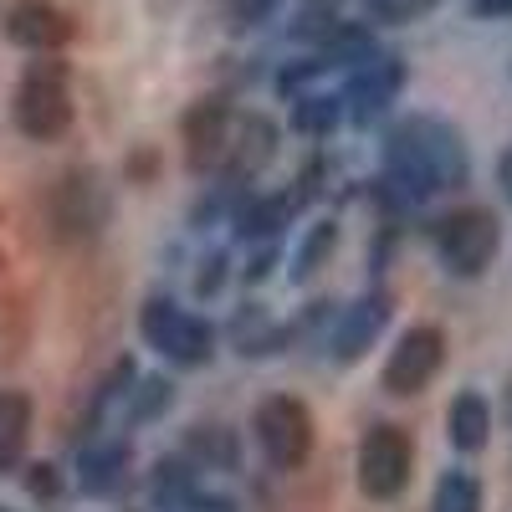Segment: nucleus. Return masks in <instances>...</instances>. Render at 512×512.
Wrapping results in <instances>:
<instances>
[{
	"label": "nucleus",
	"mask_w": 512,
	"mask_h": 512,
	"mask_svg": "<svg viewBox=\"0 0 512 512\" xmlns=\"http://www.w3.org/2000/svg\"><path fill=\"white\" fill-rule=\"evenodd\" d=\"M384 159H390V180L405 195H436V190H461L466 175H472V159H466V144L451 123L441 118H405L390 128V144H384Z\"/></svg>",
	"instance_id": "1"
},
{
	"label": "nucleus",
	"mask_w": 512,
	"mask_h": 512,
	"mask_svg": "<svg viewBox=\"0 0 512 512\" xmlns=\"http://www.w3.org/2000/svg\"><path fill=\"white\" fill-rule=\"evenodd\" d=\"M16 128L26 139L47 144L72 128V93H67V67L62 62H31L21 88H16Z\"/></svg>",
	"instance_id": "2"
},
{
	"label": "nucleus",
	"mask_w": 512,
	"mask_h": 512,
	"mask_svg": "<svg viewBox=\"0 0 512 512\" xmlns=\"http://www.w3.org/2000/svg\"><path fill=\"white\" fill-rule=\"evenodd\" d=\"M139 328L149 338V349H159L164 359H175L185 369L210 364V354H216V328H210L205 318H195V313H185V308H175L169 297H154V303L144 308V318H139Z\"/></svg>",
	"instance_id": "3"
},
{
	"label": "nucleus",
	"mask_w": 512,
	"mask_h": 512,
	"mask_svg": "<svg viewBox=\"0 0 512 512\" xmlns=\"http://www.w3.org/2000/svg\"><path fill=\"white\" fill-rule=\"evenodd\" d=\"M256 441H262L267 461L282 466V472H292V466H303L308 451H313V415L303 400H267L262 410H256Z\"/></svg>",
	"instance_id": "4"
},
{
	"label": "nucleus",
	"mask_w": 512,
	"mask_h": 512,
	"mask_svg": "<svg viewBox=\"0 0 512 512\" xmlns=\"http://www.w3.org/2000/svg\"><path fill=\"white\" fill-rule=\"evenodd\" d=\"M410 482V436L400 425H374L359 446V487L379 502L400 497Z\"/></svg>",
	"instance_id": "5"
},
{
	"label": "nucleus",
	"mask_w": 512,
	"mask_h": 512,
	"mask_svg": "<svg viewBox=\"0 0 512 512\" xmlns=\"http://www.w3.org/2000/svg\"><path fill=\"white\" fill-rule=\"evenodd\" d=\"M108 221V185L93 175V169H72V175L52 190V226L67 241L98 236Z\"/></svg>",
	"instance_id": "6"
},
{
	"label": "nucleus",
	"mask_w": 512,
	"mask_h": 512,
	"mask_svg": "<svg viewBox=\"0 0 512 512\" xmlns=\"http://www.w3.org/2000/svg\"><path fill=\"white\" fill-rule=\"evenodd\" d=\"M441 359H446L441 328H410V333H400V344L390 349V364H384V390H390V395H420L425 384L436 379Z\"/></svg>",
	"instance_id": "7"
},
{
	"label": "nucleus",
	"mask_w": 512,
	"mask_h": 512,
	"mask_svg": "<svg viewBox=\"0 0 512 512\" xmlns=\"http://www.w3.org/2000/svg\"><path fill=\"white\" fill-rule=\"evenodd\" d=\"M441 262L446 272L456 277H477L487 262H492V251H497V221L487 216V210H461V216L441 221Z\"/></svg>",
	"instance_id": "8"
},
{
	"label": "nucleus",
	"mask_w": 512,
	"mask_h": 512,
	"mask_svg": "<svg viewBox=\"0 0 512 512\" xmlns=\"http://www.w3.org/2000/svg\"><path fill=\"white\" fill-rule=\"evenodd\" d=\"M231 128H236V113L221 98H200L185 113V154H190V164L195 169H221L226 149H231Z\"/></svg>",
	"instance_id": "9"
},
{
	"label": "nucleus",
	"mask_w": 512,
	"mask_h": 512,
	"mask_svg": "<svg viewBox=\"0 0 512 512\" xmlns=\"http://www.w3.org/2000/svg\"><path fill=\"white\" fill-rule=\"evenodd\" d=\"M400 82H405L400 57H379V52H374L364 67H354V82H349V93H344L349 118H354V123H374V118H384V108H390L395 93H400Z\"/></svg>",
	"instance_id": "10"
},
{
	"label": "nucleus",
	"mask_w": 512,
	"mask_h": 512,
	"mask_svg": "<svg viewBox=\"0 0 512 512\" xmlns=\"http://www.w3.org/2000/svg\"><path fill=\"white\" fill-rule=\"evenodd\" d=\"M72 16L67 11H57L52 0H21V6L6 16V36L16 41V47H26V52H57V47H67L72 41Z\"/></svg>",
	"instance_id": "11"
},
{
	"label": "nucleus",
	"mask_w": 512,
	"mask_h": 512,
	"mask_svg": "<svg viewBox=\"0 0 512 512\" xmlns=\"http://www.w3.org/2000/svg\"><path fill=\"white\" fill-rule=\"evenodd\" d=\"M272 154H277V123L262 118V113H246L231 128V149H226V164L221 169H226L231 180H256Z\"/></svg>",
	"instance_id": "12"
},
{
	"label": "nucleus",
	"mask_w": 512,
	"mask_h": 512,
	"mask_svg": "<svg viewBox=\"0 0 512 512\" xmlns=\"http://www.w3.org/2000/svg\"><path fill=\"white\" fill-rule=\"evenodd\" d=\"M384 318H390V303H384V297H364V303H354V308L344 313V323H338V333H333V354L344 359V364H354V359L374 344V338H379Z\"/></svg>",
	"instance_id": "13"
},
{
	"label": "nucleus",
	"mask_w": 512,
	"mask_h": 512,
	"mask_svg": "<svg viewBox=\"0 0 512 512\" xmlns=\"http://www.w3.org/2000/svg\"><path fill=\"white\" fill-rule=\"evenodd\" d=\"M446 436H451V446L466 451V456L487 446V436H492V410H487V400H482L477 390L456 395V405H451V415H446Z\"/></svg>",
	"instance_id": "14"
},
{
	"label": "nucleus",
	"mask_w": 512,
	"mask_h": 512,
	"mask_svg": "<svg viewBox=\"0 0 512 512\" xmlns=\"http://www.w3.org/2000/svg\"><path fill=\"white\" fill-rule=\"evenodd\" d=\"M31 436V400L21 390H0V472L21 461Z\"/></svg>",
	"instance_id": "15"
},
{
	"label": "nucleus",
	"mask_w": 512,
	"mask_h": 512,
	"mask_svg": "<svg viewBox=\"0 0 512 512\" xmlns=\"http://www.w3.org/2000/svg\"><path fill=\"white\" fill-rule=\"evenodd\" d=\"M123 466H128V446H93V451H82L77 482H82V492L103 497V492H113L123 482Z\"/></svg>",
	"instance_id": "16"
},
{
	"label": "nucleus",
	"mask_w": 512,
	"mask_h": 512,
	"mask_svg": "<svg viewBox=\"0 0 512 512\" xmlns=\"http://www.w3.org/2000/svg\"><path fill=\"white\" fill-rule=\"evenodd\" d=\"M436 512H482V482L472 472H446L436 487Z\"/></svg>",
	"instance_id": "17"
},
{
	"label": "nucleus",
	"mask_w": 512,
	"mask_h": 512,
	"mask_svg": "<svg viewBox=\"0 0 512 512\" xmlns=\"http://www.w3.org/2000/svg\"><path fill=\"white\" fill-rule=\"evenodd\" d=\"M333 62H349V67H364L369 57H374V36H369V26H338L333 36H328V47H323Z\"/></svg>",
	"instance_id": "18"
},
{
	"label": "nucleus",
	"mask_w": 512,
	"mask_h": 512,
	"mask_svg": "<svg viewBox=\"0 0 512 512\" xmlns=\"http://www.w3.org/2000/svg\"><path fill=\"white\" fill-rule=\"evenodd\" d=\"M292 123L303 128V134H328V128L338 123V98H323V93L297 98V108H292Z\"/></svg>",
	"instance_id": "19"
},
{
	"label": "nucleus",
	"mask_w": 512,
	"mask_h": 512,
	"mask_svg": "<svg viewBox=\"0 0 512 512\" xmlns=\"http://www.w3.org/2000/svg\"><path fill=\"white\" fill-rule=\"evenodd\" d=\"M333 241H338V231H333V226H313V236L303 241V251H297L292 277H297V282H308V277L323 267V256H333Z\"/></svg>",
	"instance_id": "20"
},
{
	"label": "nucleus",
	"mask_w": 512,
	"mask_h": 512,
	"mask_svg": "<svg viewBox=\"0 0 512 512\" xmlns=\"http://www.w3.org/2000/svg\"><path fill=\"white\" fill-rule=\"evenodd\" d=\"M364 6H369V16L390 21V26H410V21H420V16H431L441 0H364Z\"/></svg>",
	"instance_id": "21"
},
{
	"label": "nucleus",
	"mask_w": 512,
	"mask_h": 512,
	"mask_svg": "<svg viewBox=\"0 0 512 512\" xmlns=\"http://www.w3.org/2000/svg\"><path fill=\"white\" fill-rule=\"evenodd\" d=\"M169 400H175V395H169L164 379H144L139 395H134V405H128V415H134V420H154L159 410H169Z\"/></svg>",
	"instance_id": "22"
},
{
	"label": "nucleus",
	"mask_w": 512,
	"mask_h": 512,
	"mask_svg": "<svg viewBox=\"0 0 512 512\" xmlns=\"http://www.w3.org/2000/svg\"><path fill=\"white\" fill-rule=\"evenodd\" d=\"M195 451L205 456V461H221V466H231V436L226 431H205V436H195Z\"/></svg>",
	"instance_id": "23"
},
{
	"label": "nucleus",
	"mask_w": 512,
	"mask_h": 512,
	"mask_svg": "<svg viewBox=\"0 0 512 512\" xmlns=\"http://www.w3.org/2000/svg\"><path fill=\"white\" fill-rule=\"evenodd\" d=\"M272 6H277V0H231V16H236L241 26H256V21L272 16Z\"/></svg>",
	"instance_id": "24"
},
{
	"label": "nucleus",
	"mask_w": 512,
	"mask_h": 512,
	"mask_svg": "<svg viewBox=\"0 0 512 512\" xmlns=\"http://www.w3.org/2000/svg\"><path fill=\"white\" fill-rule=\"evenodd\" d=\"M472 11L482 21H502V16H512V0H472Z\"/></svg>",
	"instance_id": "25"
},
{
	"label": "nucleus",
	"mask_w": 512,
	"mask_h": 512,
	"mask_svg": "<svg viewBox=\"0 0 512 512\" xmlns=\"http://www.w3.org/2000/svg\"><path fill=\"white\" fill-rule=\"evenodd\" d=\"M221 267H226L221 256H210V262H205V272H200V282H195V287H200V292H216V287H221Z\"/></svg>",
	"instance_id": "26"
},
{
	"label": "nucleus",
	"mask_w": 512,
	"mask_h": 512,
	"mask_svg": "<svg viewBox=\"0 0 512 512\" xmlns=\"http://www.w3.org/2000/svg\"><path fill=\"white\" fill-rule=\"evenodd\" d=\"M190 512H236L231 497H190Z\"/></svg>",
	"instance_id": "27"
},
{
	"label": "nucleus",
	"mask_w": 512,
	"mask_h": 512,
	"mask_svg": "<svg viewBox=\"0 0 512 512\" xmlns=\"http://www.w3.org/2000/svg\"><path fill=\"white\" fill-rule=\"evenodd\" d=\"M497 185H502V195L512 200V144H507L502 159H497Z\"/></svg>",
	"instance_id": "28"
},
{
	"label": "nucleus",
	"mask_w": 512,
	"mask_h": 512,
	"mask_svg": "<svg viewBox=\"0 0 512 512\" xmlns=\"http://www.w3.org/2000/svg\"><path fill=\"white\" fill-rule=\"evenodd\" d=\"M31 492H57V477H52V466H31Z\"/></svg>",
	"instance_id": "29"
}]
</instances>
